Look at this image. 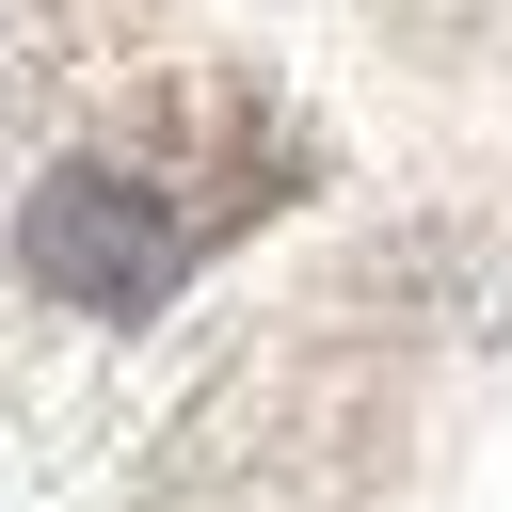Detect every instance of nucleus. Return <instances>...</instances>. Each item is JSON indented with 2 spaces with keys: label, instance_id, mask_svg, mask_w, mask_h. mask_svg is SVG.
<instances>
[{
  "label": "nucleus",
  "instance_id": "nucleus-1",
  "mask_svg": "<svg viewBox=\"0 0 512 512\" xmlns=\"http://www.w3.org/2000/svg\"><path fill=\"white\" fill-rule=\"evenodd\" d=\"M512 0H0V448L112 512H352L400 272L368 96L464 80Z\"/></svg>",
  "mask_w": 512,
  "mask_h": 512
}]
</instances>
